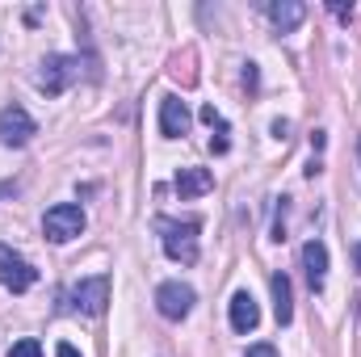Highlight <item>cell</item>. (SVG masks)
Wrapping results in <instances>:
<instances>
[{"label": "cell", "instance_id": "obj_5", "mask_svg": "<svg viewBox=\"0 0 361 357\" xmlns=\"http://www.w3.org/2000/svg\"><path fill=\"white\" fill-rule=\"evenodd\" d=\"M193 303H197V294H193V286H185V282H160V286H156V311H160L164 320H185V315L193 311Z\"/></svg>", "mask_w": 361, "mask_h": 357}, {"label": "cell", "instance_id": "obj_17", "mask_svg": "<svg viewBox=\"0 0 361 357\" xmlns=\"http://www.w3.org/2000/svg\"><path fill=\"white\" fill-rule=\"evenodd\" d=\"M55 357H80V353H76V345L63 341V345H55Z\"/></svg>", "mask_w": 361, "mask_h": 357}, {"label": "cell", "instance_id": "obj_1", "mask_svg": "<svg viewBox=\"0 0 361 357\" xmlns=\"http://www.w3.org/2000/svg\"><path fill=\"white\" fill-rule=\"evenodd\" d=\"M156 231H160V244H164L169 261H177V265L197 261V231H202L197 219H160Z\"/></svg>", "mask_w": 361, "mask_h": 357}, {"label": "cell", "instance_id": "obj_10", "mask_svg": "<svg viewBox=\"0 0 361 357\" xmlns=\"http://www.w3.org/2000/svg\"><path fill=\"white\" fill-rule=\"evenodd\" d=\"M160 135H164V139L189 135V109H185L180 97H164V101H160Z\"/></svg>", "mask_w": 361, "mask_h": 357}, {"label": "cell", "instance_id": "obj_21", "mask_svg": "<svg viewBox=\"0 0 361 357\" xmlns=\"http://www.w3.org/2000/svg\"><path fill=\"white\" fill-rule=\"evenodd\" d=\"M357 164H361V135H357Z\"/></svg>", "mask_w": 361, "mask_h": 357}, {"label": "cell", "instance_id": "obj_12", "mask_svg": "<svg viewBox=\"0 0 361 357\" xmlns=\"http://www.w3.org/2000/svg\"><path fill=\"white\" fill-rule=\"evenodd\" d=\"M173 185H177L180 198H202V193L214 185V173H210V169H180Z\"/></svg>", "mask_w": 361, "mask_h": 357}, {"label": "cell", "instance_id": "obj_4", "mask_svg": "<svg viewBox=\"0 0 361 357\" xmlns=\"http://www.w3.org/2000/svg\"><path fill=\"white\" fill-rule=\"evenodd\" d=\"M34 282H38V269L30 265L21 253H13L8 244H0V286L13 290V294H25Z\"/></svg>", "mask_w": 361, "mask_h": 357}, {"label": "cell", "instance_id": "obj_3", "mask_svg": "<svg viewBox=\"0 0 361 357\" xmlns=\"http://www.w3.org/2000/svg\"><path fill=\"white\" fill-rule=\"evenodd\" d=\"M42 231H47L51 244H68V240H76V236L85 231V210H80L76 202H59V206L47 210Z\"/></svg>", "mask_w": 361, "mask_h": 357}, {"label": "cell", "instance_id": "obj_6", "mask_svg": "<svg viewBox=\"0 0 361 357\" xmlns=\"http://www.w3.org/2000/svg\"><path fill=\"white\" fill-rule=\"evenodd\" d=\"M34 135H38V122L21 105H4L0 109V143L4 147H25Z\"/></svg>", "mask_w": 361, "mask_h": 357}, {"label": "cell", "instance_id": "obj_19", "mask_svg": "<svg viewBox=\"0 0 361 357\" xmlns=\"http://www.w3.org/2000/svg\"><path fill=\"white\" fill-rule=\"evenodd\" d=\"M353 261H357V269H361V244H357V248H353Z\"/></svg>", "mask_w": 361, "mask_h": 357}, {"label": "cell", "instance_id": "obj_18", "mask_svg": "<svg viewBox=\"0 0 361 357\" xmlns=\"http://www.w3.org/2000/svg\"><path fill=\"white\" fill-rule=\"evenodd\" d=\"M244 85H248V89H257V63H248V72H244Z\"/></svg>", "mask_w": 361, "mask_h": 357}, {"label": "cell", "instance_id": "obj_14", "mask_svg": "<svg viewBox=\"0 0 361 357\" xmlns=\"http://www.w3.org/2000/svg\"><path fill=\"white\" fill-rule=\"evenodd\" d=\"M4 357H42V345H38L34 337H25V341H17V345H13Z\"/></svg>", "mask_w": 361, "mask_h": 357}, {"label": "cell", "instance_id": "obj_7", "mask_svg": "<svg viewBox=\"0 0 361 357\" xmlns=\"http://www.w3.org/2000/svg\"><path fill=\"white\" fill-rule=\"evenodd\" d=\"M72 307L80 315H105V303H109V277H85L72 286Z\"/></svg>", "mask_w": 361, "mask_h": 357}, {"label": "cell", "instance_id": "obj_15", "mask_svg": "<svg viewBox=\"0 0 361 357\" xmlns=\"http://www.w3.org/2000/svg\"><path fill=\"white\" fill-rule=\"evenodd\" d=\"M202 122H206V126H223V114H219L214 105H206V109H202Z\"/></svg>", "mask_w": 361, "mask_h": 357}, {"label": "cell", "instance_id": "obj_16", "mask_svg": "<svg viewBox=\"0 0 361 357\" xmlns=\"http://www.w3.org/2000/svg\"><path fill=\"white\" fill-rule=\"evenodd\" d=\"M244 357H277V349H273V345H252Z\"/></svg>", "mask_w": 361, "mask_h": 357}, {"label": "cell", "instance_id": "obj_13", "mask_svg": "<svg viewBox=\"0 0 361 357\" xmlns=\"http://www.w3.org/2000/svg\"><path fill=\"white\" fill-rule=\"evenodd\" d=\"M273 311H277V324H290L294 320V294H290V277L286 273H273Z\"/></svg>", "mask_w": 361, "mask_h": 357}, {"label": "cell", "instance_id": "obj_11", "mask_svg": "<svg viewBox=\"0 0 361 357\" xmlns=\"http://www.w3.org/2000/svg\"><path fill=\"white\" fill-rule=\"evenodd\" d=\"M265 13H269V21L281 34H290V30H298V25L307 21V4H302V0H273Z\"/></svg>", "mask_w": 361, "mask_h": 357}, {"label": "cell", "instance_id": "obj_8", "mask_svg": "<svg viewBox=\"0 0 361 357\" xmlns=\"http://www.w3.org/2000/svg\"><path fill=\"white\" fill-rule=\"evenodd\" d=\"M231 328L240 332V337H248V332H257V324H261V307H257V298L248 294V290H235L231 294Z\"/></svg>", "mask_w": 361, "mask_h": 357}, {"label": "cell", "instance_id": "obj_9", "mask_svg": "<svg viewBox=\"0 0 361 357\" xmlns=\"http://www.w3.org/2000/svg\"><path fill=\"white\" fill-rule=\"evenodd\" d=\"M302 269H307V286L319 294L328 282V244L324 240H307L302 244Z\"/></svg>", "mask_w": 361, "mask_h": 357}, {"label": "cell", "instance_id": "obj_2", "mask_svg": "<svg viewBox=\"0 0 361 357\" xmlns=\"http://www.w3.org/2000/svg\"><path fill=\"white\" fill-rule=\"evenodd\" d=\"M76 80H80V59H72V55H47L38 63V76H34V85L47 92V97L68 92Z\"/></svg>", "mask_w": 361, "mask_h": 357}, {"label": "cell", "instance_id": "obj_20", "mask_svg": "<svg viewBox=\"0 0 361 357\" xmlns=\"http://www.w3.org/2000/svg\"><path fill=\"white\" fill-rule=\"evenodd\" d=\"M4 193H13V185H0V198H4Z\"/></svg>", "mask_w": 361, "mask_h": 357}]
</instances>
